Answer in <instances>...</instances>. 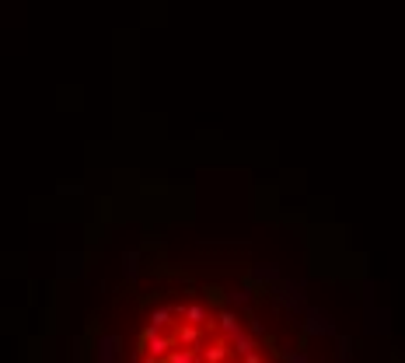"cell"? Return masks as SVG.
<instances>
[{"instance_id": "obj_1", "label": "cell", "mask_w": 405, "mask_h": 363, "mask_svg": "<svg viewBox=\"0 0 405 363\" xmlns=\"http://www.w3.org/2000/svg\"><path fill=\"white\" fill-rule=\"evenodd\" d=\"M109 322L112 363H342L322 325L242 266L147 262Z\"/></svg>"}]
</instances>
